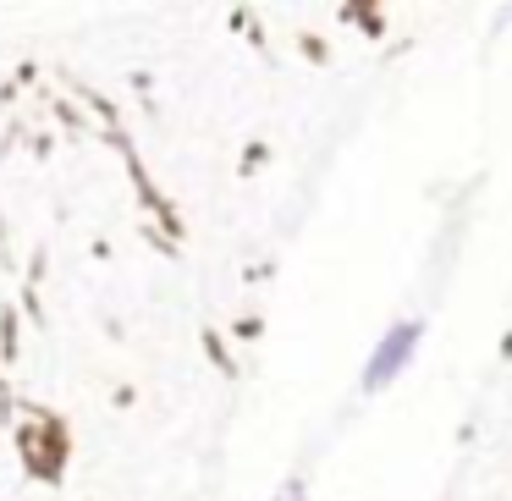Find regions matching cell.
I'll list each match as a JSON object with an SVG mask.
<instances>
[{"label": "cell", "instance_id": "6da1fadb", "mask_svg": "<svg viewBox=\"0 0 512 501\" xmlns=\"http://www.w3.org/2000/svg\"><path fill=\"white\" fill-rule=\"evenodd\" d=\"M413 342H419V325H397V331L386 336V342L375 347V358H369V369H364V386L375 391V386H386L391 375H397L402 364H408V353H413Z\"/></svg>", "mask_w": 512, "mask_h": 501}]
</instances>
